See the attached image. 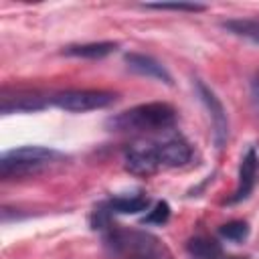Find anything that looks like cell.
Instances as JSON below:
<instances>
[{
	"label": "cell",
	"mask_w": 259,
	"mask_h": 259,
	"mask_svg": "<svg viewBox=\"0 0 259 259\" xmlns=\"http://www.w3.org/2000/svg\"><path fill=\"white\" fill-rule=\"evenodd\" d=\"M176 123V109L164 101L140 103L107 119L113 132H166Z\"/></svg>",
	"instance_id": "7a4b0ae2"
},
{
	"label": "cell",
	"mask_w": 259,
	"mask_h": 259,
	"mask_svg": "<svg viewBox=\"0 0 259 259\" xmlns=\"http://www.w3.org/2000/svg\"><path fill=\"white\" fill-rule=\"evenodd\" d=\"M192 158L188 142L180 136H170L162 142L136 144L125 152V170L136 176H152L166 168L184 166Z\"/></svg>",
	"instance_id": "6da1fadb"
},
{
	"label": "cell",
	"mask_w": 259,
	"mask_h": 259,
	"mask_svg": "<svg viewBox=\"0 0 259 259\" xmlns=\"http://www.w3.org/2000/svg\"><path fill=\"white\" fill-rule=\"evenodd\" d=\"M138 259H150V257H138Z\"/></svg>",
	"instance_id": "e0dca14e"
},
{
	"label": "cell",
	"mask_w": 259,
	"mask_h": 259,
	"mask_svg": "<svg viewBox=\"0 0 259 259\" xmlns=\"http://www.w3.org/2000/svg\"><path fill=\"white\" fill-rule=\"evenodd\" d=\"M170 219V204L166 200H160L154 204V208L142 219L144 225H164Z\"/></svg>",
	"instance_id": "9a60e30c"
},
{
	"label": "cell",
	"mask_w": 259,
	"mask_h": 259,
	"mask_svg": "<svg viewBox=\"0 0 259 259\" xmlns=\"http://www.w3.org/2000/svg\"><path fill=\"white\" fill-rule=\"evenodd\" d=\"M253 89H255V93L259 95V71L255 73V79H253Z\"/></svg>",
	"instance_id": "2e32d148"
},
{
	"label": "cell",
	"mask_w": 259,
	"mask_h": 259,
	"mask_svg": "<svg viewBox=\"0 0 259 259\" xmlns=\"http://www.w3.org/2000/svg\"><path fill=\"white\" fill-rule=\"evenodd\" d=\"M144 6L154 8V10H174V12H202V10H206L204 4H196V2H148Z\"/></svg>",
	"instance_id": "4fadbf2b"
},
{
	"label": "cell",
	"mask_w": 259,
	"mask_h": 259,
	"mask_svg": "<svg viewBox=\"0 0 259 259\" xmlns=\"http://www.w3.org/2000/svg\"><path fill=\"white\" fill-rule=\"evenodd\" d=\"M194 87H196L198 97H200V101L204 103V107H206V111H208V115H210V121H212V125H214V142H217V146L221 148V146L225 144V140H227V134H229L227 111H225L221 99H219L202 81L196 79V81H194Z\"/></svg>",
	"instance_id": "5b68a950"
},
{
	"label": "cell",
	"mask_w": 259,
	"mask_h": 259,
	"mask_svg": "<svg viewBox=\"0 0 259 259\" xmlns=\"http://www.w3.org/2000/svg\"><path fill=\"white\" fill-rule=\"evenodd\" d=\"M257 170H259V156L251 148V150H247V154L243 156V160L239 164V182H237V188H235L233 196L229 198L231 204L249 198V194L253 192L255 182H257Z\"/></svg>",
	"instance_id": "8992f818"
},
{
	"label": "cell",
	"mask_w": 259,
	"mask_h": 259,
	"mask_svg": "<svg viewBox=\"0 0 259 259\" xmlns=\"http://www.w3.org/2000/svg\"><path fill=\"white\" fill-rule=\"evenodd\" d=\"M221 26L235 36H241L253 45H259V18H229Z\"/></svg>",
	"instance_id": "30bf717a"
},
{
	"label": "cell",
	"mask_w": 259,
	"mask_h": 259,
	"mask_svg": "<svg viewBox=\"0 0 259 259\" xmlns=\"http://www.w3.org/2000/svg\"><path fill=\"white\" fill-rule=\"evenodd\" d=\"M117 49V42H87V45H69L63 49V55L69 57H79V59H103L111 55Z\"/></svg>",
	"instance_id": "9c48e42d"
},
{
	"label": "cell",
	"mask_w": 259,
	"mask_h": 259,
	"mask_svg": "<svg viewBox=\"0 0 259 259\" xmlns=\"http://www.w3.org/2000/svg\"><path fill=\"white\" fill-rule=\"evenodd\" d=\"M107 212H115V214H138L142 210H148L150 206V198L146 194H132V196H113L109 198L105 204Z\"/></svg>",
	"instance_id": "ba28073f"
},
{
	"label": "cell",
	"mask_w": 259,
	"mask_h": 259,
	"mask_svg": "<svg viewBox=\"0 0 259 259\" xmlns=\"http://www.w3.org/2000/svg\"><path fill=\"white\" fill-rule=\"evenodd\" d=\"M188 253H192L198 259H223V247L214 239L208 237H194L186 245Z\"/></svg>",
	"instance_id": "8fae6325"
},
{
	"label": "cell",
	"mask_w": 259,
	"mask_h": 259,
	"mask_svg": "<svg viewBox=\"0 0 259 259\" xmlns=\"http://www.w3.org/2000/svg\"><path fill=\"white\" fill-rule=\"evenodd\" d=\"M127 69H132L134 73L138 75H144V77H150V79H156V81H162L166 85H172V77L170 73L152 57L148 55H140V53H127L123 57Z\"/></svg>",
	"instance_id": "52a82bcc"
},
{
	"label": "cell",
	"mask_w": 259,
	"mask_h": 259,
	"mask_svg": "<svg viewBox=\"0 0 259 259\" xmlns=\"http://www.w3.org/2000/svg\"><path fill=\"white\" fill-rule=\"evenodd\" d=\"M219 233L227 239V241H243V239H247V235H249V225L245 223V221H231V223H227V225H223L221 229H219Z\"/></svg>",
	"instance_id": "5bb4252c"
},
{
	"label": "cell",
	"mask_w": 259,
	"mask_h": 259,
	"mask_svg": "<svg viewBox=\"0 0 259 259\" xmlns=\"http://www.w3.org/2000/svg\"><path fill=\"white\" fill-rule=\"evenodd\" d=\"M55 158H59V152L45 148V146H20L14 150H8L0 156V174L2 178H16V176H28L36 174L45 166H49Z\"/></svg>",
	"instance_id": "3957f363"
},
{
	"label": "cell",
	"mask_w": 259,
	"mask_h": 259,
	"mask_svg": "<svg viewBox=\"0 0 259 259\" xmlns=\"http://www.w3.org/2000/svg\"><path fill=\"white\" fill-rule=\"evenodd\" d=\"M45 107V101L36 95H20L14 99V103H2V113H12V111H38Z\"/></svg>",
	"instance_id": "7c38bea8"
},
{
	"label": "cell",
	"mask_w": 259,
	"mask_h": 259,
	"mask_svg": "<svg viewBox=\"0 0 259 259\" xmlns=\"http://www.w3.org/2000/svg\"><path fill=\"white\" fill-rule=\"evenodd\" d=\"M113 101H115V93L99 91V89L63 91L51 99L53 105H57L59 109L71 111V113H85V111H93V109H103V107H109Z\"/></svg>",
	"instance_id": "277c9868"
}]
</instances>
